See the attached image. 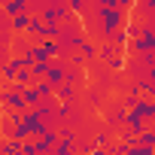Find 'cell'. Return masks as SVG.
<instances>
[{
	"instance_id": "cell-12",
	"label": "cell",
	"mask_w": 155,
	"mask_h": 155,
	"mask_svg": "<svg viewBox=\"0 0 155 155\" xmlns=\"http://www.w3.org/2000/svg\"><path fill=\"white\" fill-rule=\"evenodd\" d=\"M55 94H58L61 101H73V97H76V85H73V82H61Z\"/></svg>"
},
{
	"instance_id": "cell-13",
	"label": "cell",
	"mask_w": 155,
	"mask_h": 155,
	"mask_svg": "<svg viewBox=\"0 0 155 155\" xmlns=\"http://www.w3.org/2000/svg\"><path fill=\"white\" fill-rule=\"evenodd\" d=\"M3 155H21V140L18 137H12V140H6L3 143V149H0Z\"/></svg>"
},
{
	"instance_id": "cell-20",
	"label": "cell",
	"mask_w": 155,
	"mask_h": 155,
	"mask_svg": "<svg viewBox=\"0 0 155 155\" xmlns=\"http://www.w3.org/2000/svg\"><path fill=\"white\" fill-rule=\"evenodd\" d=\"M149 76H152V79H155V64H152V67H149Z\"/></svg>"
},
{
	"instance_id": "cell-8",
	"label": "cell",
	"mask_w": 155,
	"mask_h": 155,
	"mask_svg": "<svg viewBox=\"0 0 155 155\" xmlns=\"http://www.w3.org/2000/svg\"><path fill=\"white\" fill-rule=\"evenodd\" d=\"M28 28H31V12H18V15L9 18V31L12 34H28Z\"/></svg>"
},
{
	"instance_id": "cell-19",
	"label": "cell",
	"mask_w": 155,
	"mask_h": 155,
	"mask_svg": "<svg viewBox=\"0 0 155 155\" xmlns=\"http://www.w3.org/2000/svg\"><path fill=\"white\" fill-rule=\"evenodd\" d=\"M101 6H122V0H97Z\"/></svg>"
},
{
	"instance_id": "cell-18",
	"label": "cell",
	"mask_w": 155,
	"mask_h": 155,
	"mask_svg": "<svg viewBox=\"0 0 155 155\" xmlns=\"http://www.w3.org/2000/svg\"><path fill=\"white\" fill-rule=\"evenodd\" d=\"M67 6H70L73 12H82V9H85V0H67Z\"/></svg>"
},
{
	"instance_id": "cell-7",
	"label": "cell",
	"mask_w": 155,
	"mask_h": 155,
	"mask_svg": "<svg viewBox=\"0 0 155 155\" xmlns=\"http://www.w3.org/2000/svg\"><path fill=\"white\" fill-rule=\"evenodd\" d=\"M79 146H76V140H73V131H61V140L55 143V155H70Z\"/></svg>"
},
{
	"instance_id": "cell-4",
	"label": "cell",
	"mask_w": 155,
	"mask_h": 155,
	"mask_svg": "<svg viewBox=\"0 0 155 155\" xmlns=\"http://www.w3.org/2000/svg\"><path fill=\"white\" fill-rule=\"evenodd\" d=\"M46 82L58 91V85L61 82H67V67H64V61H61V55L52 61V67H49V73H46Z\"/></svg>"
},
{
	"instance_id": "cell-9",
	"label": "cell",
	"mask_w": 155,
	"mask_h": 155,
	"mask_svg": "<svg viewBox=\"0 0 155 155\" xmlns=\"http://www.w3.org/2000/svg\"><path fill=\"white\" fill-rule=\"evenodd\" d=\"M146 122H149V119H143L137 110H128V119H125V125H128L131 131H137V134H140V131L146 128Z\"/></svg>"
},
{
	"instance_id": "cell-14",
	"label": "cell",
	"mask_w": 155,
	"mask_h": 155,
	"mask_svg": "<svg viewBox=\"0 0 155 155\" xmlns=\"http://www.w3.org/2000/svg\"><path fill=\"white\" fill-rule=\"evenodd\" d=\"M94 55H101V52H97V46L85 40V43H82V58H94Z\"/></svg>"
},
{
	"instance_id": "cell-22",
	"label": "cell",
	"mask_w": 155,
	"mask_h": 155,
	"mask_svg": "<svg viewBox=\"0 0 155 155\" xmlns=\"http://www.w3.org/2000/svg\"><path fill=\"white\" fill-rule=\"evenodd\" d=\"M152 128H155V119H152Z\"/></svg>"
},
{
	"instance_id": "cell-6",
	"label": "cell",
	"mask_w": 155,
	"mask_h": 155,
	"mask_svg": "<svg viewBox=\"0 0 155 155\" xmlns=\"http://www.w3.org/2000/svg\"><path fill=\"white\" fill-rule=\"evenodd\" d=\"M21 67H25L21 55L6 58V61H3V79H6V82H15V76H18V70H21Z\"/></svg>"
},
{
	"instance_id": "cell-1",
	"label": "cell",
	"mask_w": 155,
	"mask_h": 155,
	"mask_svg": "<svg viewBox=\"0 0 155 155\" xmlns=\"http://www.w3.org/2000/svg\"><path fill=\"white\" fill-rule=\"evenodd\" d=\"M97 18H101V37L104 40H113L125 21V9L122 6H101L97 3Z\"/></svg>"
},
{
	"instance_id": "cell-2",
	"label": "cell",
	"mask_w": 155,
	"mask_h": 155,
	"mask_svg": "<svg viewBox=\"0 0 155 155\" xmlns=\"http://www.w3.org/2000/svg\"><path fill=\"white\" fill-rule=\"evenodd\" d=\"M61 46H64V52H70V49H82V43H85V37H82V28L76 25L73 18H70V28L67 31H61Z\"/></svg>"
},
{
	"instance_id": "cell-17",
	"label": "cell",
	"mask_w": 155,
	"mask_h": 155,
	"mask_svg": "<svg viewBox=\"0 0 155 155\" xmlns=\"http://www.w3.org/2000/svg\"><path fill=\"white\" fill-rule=\"evenodd\" d=\"M140 28H143V25H137V21H128V25H125V34H128V37L134 40V37L140 34Z\"/></svg>"
},
{
	"instance_id": "cell-21",
	"label": "cell",
	"mask_w": 155,
	"mask_h": 155,
	"mask_svg": "<svg viewBox=\"0 0 155 155\" xmlns=\"http://www.w3.org/2000/svg\"><path fill=\"white\" fill-rule=\"evenodd\" d=\"M40 3H61V0H40Z\"/></svg>"
},
{
	"instance_id": "cell-3",
	"label": "cell",
	"mask_w": 155,
	"mask_h": 155,
	"mask_svg": "<svg viewBox=\"0 0 155 155\" xmlns=\"http://www.w3.org/2000/svg\"><path fill=\"white\" fill-rule=\"evenodd\" d=\"M40 15L46 21H64V18H70V6H64V3H40Z\"/></svg>"
},
{
	"instance_id": "cell-16",
	"label": "cell",
	"mask_w": 155,
	"mask_h": 155,
	"mask_svg": "<svg viewBox=\"0 0 155 155\" xmlns=\"http://www.w3.org/2000/svg\"><path fill=\"white\" fill-rule=\"evenodd\" d=\"M21 155H40L37 143H31V140H21Z\"/></svg>"
},
{
	"instance_id": "cell-11",
	"label": "cell",
	"mask_w": 155,
	"mask_h": 155,
	"mask_svg": "<svg viewBox=\"0 0 155 155\" xmlns=\"http://www.w3.org/2000/svg\"><path fill=\"white\" fill-rule=\"evenodd\" d=\"M49 67H52V61H46V58H37V61L31 64V70H34V76H37V79H46Z\"/></svg>"
},
{
	"instance_id": "cell-5",
	"label": "cell",
	"mask_w": 155,
	"mask_h": 155,
	"mask_svg": "<svg viewBox=\"0 0 155 155\" xmlns=\"http://www.w3.org/2000/svg\"><path fill=\"white\" fill-rule=\"evenodd\" d=\"M131 110H137L143 119H149V122H152V119H155V97H149V94H140V97H137V104H134Z\"/></svg>"
},
{
	"instance_id": "cell-10",
	"label": "cell",
	"mask_w": 155,
	"mask_h": 155,
	"mask_svg": "<svg viewBox=\"0 0 155 155\" xmlns=\"http://www.w3.org/2000/svg\"><path fill=\"white\" fill-rule=\"evenodd\" d=\"M6 18H12V15H18V12H28V0H6Z\"/></svg>"
},
{
	"instance_id": "cell-15",
	"label": "cell",
	"mask_w": 155,
	"mask_h": 155,
	"mask_svg": "<svg viewBox=\"0 0 155 155\" xmlns=\"http://www.w3.org/2000/svg\"><path fill=\"white\" fill-rule=\"evenodd\" d=\"M107 143H110V134H107V131H97V134H94V149H104Z\"/></svg>"
}]
</instances>
